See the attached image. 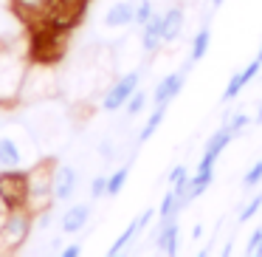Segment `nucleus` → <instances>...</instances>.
<instances>
[{
  "mask_svg": "<svg viewBox=\"0 0 262 257\" xmlns=\"http://www.w3.org/2000/svg\"><path fill=\"white\" fill-rule=\"evenodd\" d=\"M259 206H262V192L256 195V198H251L248 201V206H245L243 212H239V223H245V221H251V218L256 215V212H259Z\"/></svg>",
  "mask_w": 262,
  "mask_h": 257,
  "instance_id": "4be33fe9",
  "label": "nucleus"
},
{
  "mask_svg": "<svg viewBox=\"0 0 262 257\" xmlns=\"http://www.w3.org/2000/svg\"><path fill=\"white\" fill-rule=\"evenodd\" d=\"M0 204L6 209L29 206V172L0 170Z\"/></svg>",
  "mask_w": 262,
  "mask_h": 257,
  "instance_id": "f03ea898",
  "label": "nucleus"
},
{
  "mask_svg": "<svg viewBox=\"0 0 262 257\" xmlns=\"http://www.w3.org/2000/svg\"><path fill=\"white\" fill-rule=\"evenodd\" d=\"M178 209H183L181 195H178L175 189H169V192L164 195V201H161V209H158L161 221H169V218H175V215H178Z\"/></svg>",
  "mask_w": 262,
  "mask_h": 257,
  "instance_id": "a211bd4d",
  "label": "nucleus"
},
{
  "mask_svg": "<svg viewBox=\"0 0 262 257\" xmlns=\"http://www.w3.org/2000/svg\"><path fill=\"white\" fill-rule=\"evenodd\" d=\"M183 71H178V74H169V76H164V80L158 82V88H155V93H152V105H169L172 99L181 93V88H183Z\"/></svg>",
  "mask_w": 262,
  "mask_h": 257,
  "instance_id": "6e6552de",
  "label": "nucleus"
},
{
  "mask_svg": "<svg viewBox=\"0 0 262 257\" xmlns=\"http://www.w3.org/2000/svg\"><path fill=\"white\" fill-rule=\"evenodd\" d=\"M256 60H259V63H262V48H259V54H256Z\"/></svg>",
  "mask_w": 262,
  "mask_h": 257,
  "instance_id": "7c9ffc66",
  "label": "nucleus"
},
{
  "mask_svg": "<svg viewBox=\"0 0 262 257\" xmlns=\"http://www.w3.org/2000/svg\"><path fill=\"white\" fill-rule=\"evenodd\" d=\"M245 254H248V257H256V254H259V257H262V229H256V232H254V238H251Z\"/></svg>",
  "mask_w": 262,
  "mask_h": 257,
  "instance_id": "a878e982",
  "label": "nucleus"
},
{
  "mask_svg": "<svg viewBox=\"0 0 262 257\" xmlns=\"http://www.w3.org/2000/svg\"><path fill=\"white\" fill-rule=\"evenodd\" d=\"M209 40H211L209 29H200L198 34H194V40H192V63L203 60V54L209 51Z\"/></svg>",
  "mask_w": 262,
  "mask_h": 257,
  "instance_id": "6ab92c4d",
  "label": "nucleus"
},
{
  "mask_svg": "<svg viewBox=\"0 0 262 257\" xmlns=\"http://www.w3.org/2000/svg\"><path fill=\"white\" fill-rule=\"evenodd\" d=\"M138 232H141V223H138V221H130V226H127L124 232H121L119 238H116V243L107 249V257H119L121 251H127V246H130L133 240H136V234H138Z\"/></svg>",
  "mask_w": 262,
  "mask_h": 257,
  "instance_id": "2eb2a0df",
  "label": "nucleus"
},
{
  "mask_svg": "<svg viewBox=\"0 0 262 257\" xmlns=\"http://www.w3.org/2000/svg\"><path fill=\"white\" fill-rule=\"evenodd\" d=\"M82 254V246L79 243H71V246H65L62 249V257H79Z\"/></svg>",
  "mask_w": 262,
  "mask_h": 257,
  "instance_id": "c85d7f7f",
  "label": "nucleus"
},
{
  "mask_svg": "<svg viewBox=\"0 0 262 257\" xmlns=\"http://www.w3.org/2000/svg\"><path fill=\"white\" fill-rule=\"evenodd\" d=\"M88 221H91V206H88V204H76V206H71V209L62 215V232L65 234H76V232L85 229Z\"/></svg>",
  "mask_w": 262,
  "mask_h": 257,
  "instance_id": "9d476101",
  "label": "nucleus"
},
{
  "mask_svg": "<svg viewBox=\"0 0 262 257\" xmlns=\"http://www.w3.org/2000/svg\"><path fill=\"white\" fill-rule=\"evenodd\" d=\"M183 29V12L181 9H169V12L164 14V40H175L178 34H181Z\"/></svg>",
  "mask_w": 262,
  "mask_h": 257,
  "instance_id": "dca6fc26",
  "label": "nucleus"
},
{
  "mask_svg": "<svg viewBox=\"0 0 262 257\" xmlns=\"http://www.w3.org/2000/svg\"><path fill=\"white\" fill-rule=\"evenodd\" d=\"M186 178V167H175V170L169 172V184H178V181H183Z\"/></svg>",
  "mask_w": 262,
  "mask_h": 257,
  "instance_id": "cd10ccee",
  "label": "nucleus"
},
{
  "mask_svg": "<svg viewBox=\"0 0 262 257\" xmlns=\"http://www.w3.org/2000/svg\"><path fill=\"white\" fill-rule=\"evenodd\" d=\"M138 80H141V76H138V71L124 74V76H121V80L107 91V96L102 99V108H104V110H119V108H124L127 99H130L133 93L138 91Z\"/></svg>",
  "mask_w": 262,
  "mask_h": 257,
  "instance_id": "39448f33",
  "label": "nucleus"
},
{
  "mask_svg": "<svg viewBox=\"0 0 262 257\" xmlns=\"http://www.w3.org/2000/svg\"><path fill=\"white\" fill-rule=\"evenodd\" d=\"M76 170L71 164H62V167H57L54 170V175H51V192H54V201H68V198H74V192H76Z\"/></svg>",
  "mask_w": 262,
  "mask_h": 257,
  "instance_id": "0eeeda50",
  "label": "nucleus"
},
{
  "mask_svg": "<svg viewBox=\"0 0 262 257\" xmlns=\"http://www.w3.org/2000/svg\"><path fill=\"white\" fill-rule=\"evenodd\" d=\"M259 68H262V63H259V60H251V63H248V68H245V71H239V74H234V76H231V82H228V88H226V93H223V102H231V99L237 96V93L243 91V88L248 85L251 80H254V76H256V71H259Z\"/></svg>",
  "mask_w": 262,
  "mask_h": 257,
  "instance_id": "9b49d317",
  "label": "nucleus"
},
{
  "mask_svg": "<svg viewBox=\"0 0 262 257\" xmlns=\"http://www.w3.org/2000/svg\"><path fill=\"white\" fill-rule=\"evenodd\" d=\"M211 3H214V9H217V6H220V3H223V0H211Z\"/></svg>",
  "mask_w": 262,
  "mask_h": 257,
  "instance_id": "c756f323",
  "label": "nucleus"
},
{
  "mask_svg": "<svg viewBox=\"0 0 262 257\" xmlns=\"http://www.w3.org/2000/svg\"><path fill=\"white\" fill-rule=\"evenodd\" d=\"M51 175L54 172L48 170L46 164L34 167L29 172V209L34 212H42L48 209V204L54 201V192H51Z\"/></svg>",
  "mask_w": 262,
  "mask_h": 257,
  "instance_id": "20e7f679",
  "label": "nucleus"
},
{
  "mask_svg": "<svg viewBox=\"0 0 262 257\" xmlns=\"http://www.w3.org/2000/svg\"><path fill=\"white\" fill-rule=\"evenodd\" d=\"M51 3L54 0H12V9L31 26V29H37V26L46 23Z\"/></svg>",
  "mask_w": 262,
  "mask_h": 257,
  "instance_id": "423d86ee",
  "label": "nucleus"
},
{
  "mask_svg": "<svg viewBox=\"0 0 262 257\" xmlns=\"http://www.w3.org/2000/svg\"><path fill=\"white\" fill-rule=\"evenodd\" d=\"M144 105H147V93H144V91H136L130 99H127L124 108H127V113H130V116H136V113H141V110H144Z\"/></svg>",
  "mask_w": 262,
  "mask_h": 257,
  "instance_id": "412c9836",
  "label": "nucleus"
},
{
  "mask_svg": "<svg viewBox=\"0 0 262 257\" xmlns=\"http://www.w3.org/2000/svg\"><path fill=\"white\" fill-rule=\"evenodd\" d=\"M158 249L164 251V254H169V257L178 254V221L175 218H169V221L161 223V229H158Z\"/></svg>",
  "mask_w": 262,
  "mask_h": 257,
  "instance_id": "4468645a",
  "label": "nucleus"
},
{
  "mask_svg": "<svg viewBox=\"0 0 262 257\" xmlns=\"http://www.w3.org/2000/svg\"><path fill=\"white\" fill-rule=\"evenodd\" d=\"M0 170H23V150L9 136H0Z\"/></svg>",
  "mask_w": 262,
  "mask_h": 257,
  "instance_id": "1a4fd4ad",
  "label": "nucleus"
},
{
  "mask_svg": "<svg viewBox=\"0 0 262 257\" xmlns=\"http://www.w3.org/2000/svg\"><path fill=\"white\" fill-rule=\"evenodd\" d=\"M107 195V175H96L91 181V198H102Z\"/></svg>",
  "mask_w": 262,
  "mask_h": 257,
  "instance_id": "393cba45",
  "label": "nucleus"
},
{
  "mask_svg": "<svg viewBox=\"0 0 262 257\" xmlns=\"http://www.w3.org/2000/svg\"><path fill=\"white\" fill-rule=\"evenodd\" d=\"M31 232H34V212L29 206L6 209L0 221V251H17Z\"/></svg>",
  "mask_w": 262,
  "mask_h": 257,
  "instance_id": "f257e3e1",
  "label": "nucleus"
},
{
  "mask_svg": "<svg viewBox=\"0 0 262 257\" xmlns=\"http://www.w3.org/2000/svg\"><path fill=\"white\" fill-rule=\"evenodd\" d=\"M127 178H130V167H119V170L107 178V195H119L121 189H124Z\"/></svg>",
  "mask_w": 262,
  "mask_h": 257,
  "instance_id": "aec40b11",
  "label": "nucleus"
},
{
  "mask_svg": "<svg viewBox=\"0 0 262 257\" xmlns=\"http://www.w3.org/2000/svg\"><path fill=\"white\" fill-rule=\"evenodd\" d=\"M141 29H144L141 43H144V48H147V51H158L161 43H166V40H164V17L152 14V17H149L147 23L141 26Z\"/></svg>",
  "mask_w": 262,
  "mask_h": 257,
  "instance_id": "f8f14e48",
  "label": "nucleus"
},
{
  "mask_svg": "<svg viewBox=\"0 0 262 257\" xmlns=\"http://www.w3.org/2000/svg\"><path fill=\"white\" fill-rule=\"evenodd\" d=\"M245 125H248V116H245V113H239V116H234V119H231V125H226V127L234 133V136H237V133L243 130Z\"/></svg>",
  "mask_w": 262,
  "mask_h": 257,
  "instance_id": "bb28decb",
  "label": "nucleus"
},
{
  "mask_svg": "<svg viewBox=\"0 0 262 257\" xmlns=\"http://www.w3.org/2000/svg\"><path fill=\"white\" fill-rule=\"evenodd\" d=\"M23 74H26V65L17 57L0 51V102L23 93V80H26Z\"/></svg>",
  "mask_w": 262,
  "mask_h": 257,
  "instance_id": "7ed1b4c3",
  "label": "nucleus"
},
{
  "mask_svg": "<svg viewBox=\"0 0 262 257\" xmlns=\"http://www.w3.org/2000/svg\"><path fill=\"white\" fill-rule=\"evenodd\" d=\"M130 23H136V6L133 3H116L104 14V26H110V29H124Z\"/></svg>",
  "mask_w": 262,
  "mask_h": 257,
  "instance_id": "ddd939ff",
  "label": "nucleus"
},
{
  "mask_svg": "<svg viewBox=\"0 0 262 257\" xmlns=\"http://www.w3.org/2000/svg\"><path fill=\"white\" fill-rule=\"evenodd\" d=\"M152 14H155L152 12V3H149V0H144V3H138V6H136V23L144 26L149 17H152Z\"/></svg>",
  "mask_w": 262,
  "mask_h": 257,
  "instance_id": "b1692460",
  "label": "nucleus"
},
{
  "mask_svg": "<svg viewBox=\"0 0 262 257\" xmlns=\"http://www.w3.org/2000/svg\"><path fill=\"white\" fill-rule=\"evenodd\" d=\"M164 116H166V105H155L152 116H149V119H147V125L141 127V133H138V142H147V139H152V133L161 127Z\"/></svg>",
  "mask_w": 262,
  "mask_h": 257,
  "instance_id": "f3484780",
  "label": "nucleus"
},
{
  "mask_svg": "<svg viewBox=\"0 0 262 257\" xmlns=\"http://www.w3.org/2000/svg\"><path fill=\"white\" fill-rule=\"evenodd\" d=\"M259 181H262V159L256 161V164L251 167L248 172H245V178H243V184H245V187H256Z\"/></svg>",
  "mask_w": 262,
  "mask_h": 257,
  "instance_id": "5701e85b",
  "label": "nucleus"
}]
</instances>
